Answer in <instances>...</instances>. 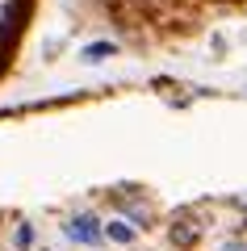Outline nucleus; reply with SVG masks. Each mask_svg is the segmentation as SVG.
Returning <instances> with one entry per match:
<instances>
[{"label": "nucleus", "mask_w": 247, "mask_h": 251, "mask_svg": "<svg viewBox=\"0 0 247 251\" xmlns=\"http://www.w3.org/2000/svg\"><path fill=\"white\" fill-rule=\"evenodd\" d=\"M67 234L76 243H97L101 239V222H97V218H88V214H80V218H71V222H67Z\"/></svg>", "instance_id": "nucleus-1"}, {"label": "nucleus", "mask_w": 247, "mask_h": 251, "mask_svg": "<svg viewBox=\"0 0 247 251\" xmlns=\"http://www.w3.org/2000/svg\"><path fill=\"white\" fill-rule=\"evenodd\" d=\"M172 243H176V247H193L197 243V222H189V218L180 214L176 226H172Z\"/></svg>", "instance_id": "nucleus-2"}, {"label": "nucleus", "mask_w": 247, "mask_h": 251, "mask_svg": "<svg viewBox=\"0 0 247 251\" xmlns=\"http://www.w3.org/2000/svg\"><path fill=\"white\" fill-rule=\"evenodd\" d=\"M105 234H109V239H117V243H130V239H134V226L117 218V222H109V226H105Z\"/></svg>", "instance_id": "nucleus-3"}, {"label": "nucleus", "mask_w": 247, "mask_h": 251, "mask_svg": "<svg viewBox=\"0 0 247 251\" xmlns=\"http://www.w3.org/2000/svg\"><path fill=\"white\" fill-rule=\"evenodd\" d=\"M84 54H88V59H97V54H109V46H105V42H97V46H88Z\"/></svg>", "instance_id": "nucleus-4"}]
</instances>
